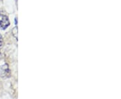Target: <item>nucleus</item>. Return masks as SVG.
Here are the masks:
<instances>
[{
	"mask_svg": "<svg viewBox=\"0 0 121 99\" xmlns=\"http://www.w3.org/2000/svg\"><path fill=\"white\" fill-rule=\"evenodd\" d=\"M2 43H3V38L0 34V46H2Z\"/></svg>",
	"mask_w": 121,
	"mask_h": 99,
	"instance_id": "nucleus-4",
	"label": "nucleus"
},
{
	"mask_svg": "<svg viewBox=\"0 0 121 99\" xmlns=\"http://www.w3.org/2000/svg\"><path fill=\"white\" fill-rule=\"evenodd\" d=\"M1 71L0 72H1V75H2V76H8V73H9V70L8 68V66L7 64H5L4 66H1Z\"/></svg>",
	"mask_w": 121,
	"mask_h": 99,
	"instance_id": "nucleus-2",
	"label": "nucleus"
},
{
	"mask_svg": "<svg viewBox=\"0 0 121 99\" xmlns=\"http://www.w3.org/2000/svg\"><path fill=\"white\" fill-rule=\"evenodd\" d=\"M15 23H16V25L17 26V20H16V18L15 19Z\"/></svg>",
	"mask_w": 121,
	"mask_h": 99,
	"instance_id": "nucleus-5",
	"label": "nucleus"
},
{
	"mask_svg": "<svg viewBox=\"0 0 121 99\" xmlns=\"http://www.w3.org/2000/svg\"><path fill=\"white\" fill-rule=\"evenodd\" d=\"M10 23L8 17L5 15L0 14V28L2 30H5L8 28Z\"/></svg>",
	"mask_w": 121,
	"mask_h": 99,
	"instance_id": "nucleus-1",
	"label": "nucleus"
},
{
	"mask_svg": "<svg viewBox=\"0 0 121 99\" xmlns=\"http://www.w3.org/2000/svg\"><path fill=\"white\" fill-rule=\"evenodd\" d=\"M12 34L13 36L16 38L17 39V26H16L14 28H13V30H12Z\"/></svg>",
	"mask_w": 121,
	"mask_h": 99,
	"instance_id": "nucleus-3",
	"label": "nucleus"
}]
</instances>
